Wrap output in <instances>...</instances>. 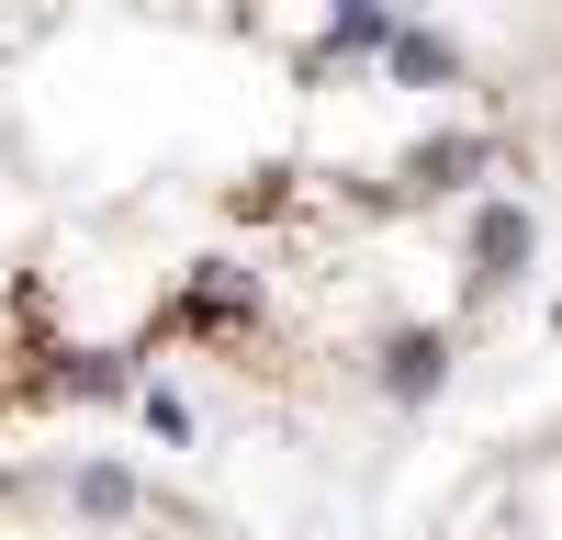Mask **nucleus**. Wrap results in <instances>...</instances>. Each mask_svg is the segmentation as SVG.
Instances as JSON below:
<instances>
[{
    "label": "nucleus",
    "instance_id": "f257e3e1",
    "mask_svg": "<svg viewBox=\"0 0 562 540\" xmlns=\"http://www.w3.org/2000/svg\"><path fill=\"white\" fill-rule=\"evenodd\" d=\"M506 270H529V214L518 203H484V225H473V282H506Z\"/></svg>",
    "mask_w": 562,
    "mask_h": 540
},
{
    "label": "nucleus",
    "instance_id": "f03ea898",
    "mask_svg": "<svg viewBox=\"0 0 562 540\" xmlns=\"http://www.w3.org/2000/svg\"><path fill=\"white\" fill-rule=\"evenodd\" d=\"M484 158H495V135H439V147H416V169H405V180H416V192H461Z\"/></svg>",
    "mask_w": 562,
    "mask_h": 540
},
{
    "label": "nucleus",
    "instance_id": "7ed1b4c3",
    "mask_svg": "<svg viewBox=\"0 0 562 540\" xmlns=\"http://www.w3.org/2000/svg\"><path fill=\"white\" fill-rule=\"evenodd\" d=\"M383 383L416 405V394H439L450 383V338H394V360H383Z\"/></svg>",
    "mask_w": 562,
    "mask_h": 540
},
{
    "label": "nucleus",
    "instance_id": "0eeeda50",
    "mask_svg": "<svg viewBox=\"0 0 562 540\" xmlns=\"http://www.w3.org/2000/svg\"><path fill=\"white\" fill-rule=\"evenodd\" d=\"M147 428H158V439H192V405H180V394H158V383H147Z\"/></svg>",
    "mask_w": 562,
    "mask_h": 540
},
{
    "label": "nucleus",
    "instance_id": "39448f33",
    "mask_svg": "<svg viewBox=\"0 0 562 540\" xmlns=\"http://www.w3.org/2000/svg\"><path fill=\"white\" fill-rule=\"evenodd\" d=\"M79 518H135V473L90 462V473H79Z\"/></svg>",
    "mask_w": 562,
    "mask_h": 540
},
{
    "label": "nucleus",
    "instance_id": "20e7f679",
    "mask_svg": "<svg viewBox=\"0 0 562 540\" xmlns=\"http://www.w3.org/2000/svg\"><path fill=\"white\" fill-rule=\"evenodd\" d=\"M394 79H416V90H439V79H461V57H450V34H394Z\"/></svg>",
    "mask_w": 562,
    "mask_h": 540
},
{
    "label": "nucleus",
    "instance_id": "423d86ee",
    "mask_svg": "<svg viewBox=\"0 0 562 540\" xmlns=\"http://www.w3.org/2000/svg\"><path fill=\"white\" fill-rule=\"evenodd\" d=\"M371 45H394L383 0H338V57H371Z\"/></svg>",
    "mask_w": 562,
    "mask_h": 540
}]
</instances>
